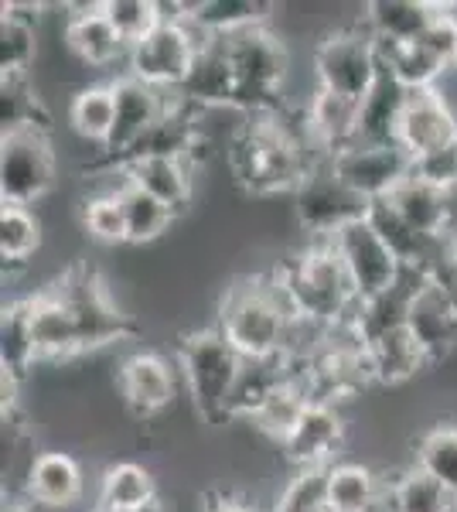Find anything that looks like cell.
I'll return each mask as SVG.
<instances>
[{
	"label": "cell",
	"instance_id": "4fadbf2b",
	"mask_svg": "<svg viewBox=\"0 0 457 512\" xmlns=\"http://www.w3.org/2000/svg\"><path fill=\"white\" fill-rule=\"evenodd\" d=\"M348 417L335 403H311L304 410L301 424L284 441L280 458L294 472H311V468H331L342 461V451L348 448Z\"/></svg>",
	"mask_w": 457,
	"mask_h": 512
},
{
	"label": "cell",
	"instance_id": "bcb514c9",
	"mask_svg": "<svg viewBox=\"0 0 457 512\" xmlns=\"http://www.w3.org/2000/svg\"><path fill=\"white\" fill-rule=\"evenodd\" d=\"M447 246H451L454 260H457V226H451V233H447Z\"/></svg>",
	"mask_w": 457,
	"mask_h": 512
},
{
	"label": "cell",
	"instance_id": "9a60e30c",
	"mask_svg": "<svg viewBox=\"0 0 457 512\" xmlns=\"http://www.w3.org/2000/svg\"><path fill=\"white\" fill-rule=\"evenodd\" d=\"M62 38H65V48H69L89 72H103V69H113V65L127 69L130 45L116 35V28L106 21L103 0H96V4H86V0H82V4H69V0H65Z\"/></svg>",
	"mask_w": 457,
	"mask_h": 512
},
{
	"label": "cell",
	"instance_id": "603a6c76",
	"mask_svg": "<svg viewBox=\"0 0 457 512\" xmlns=\"http://www.w3.org/2000/svg\"><path fill=\"white\" fill-rule=\"evenodd\" d=\"M365 362H369L372 386L382 390H400V386L413 383L423 369H430L427 355L406 328H393L386 335H376L365 342Z\"/></svg>",
	"mask_w": 457,
	"mask_h": 512
},
{
	"label": "cell",
	"instance_id": "d4e9b609",
	"mask_svg": "<svg viewBox=\"0 0 457 512\" xmlns=\"http://www.w3.org/2000/svg\"><path fill=\"white\" fill-rule=\"evenodd\" d=\"M161 502L157 492V478L147 465L130 458L110 461L99 475L96 509L106 512H144Z\"/></svg>",
	"mask_w": 457,
	"mask_h": 512
},
{
	"label": "cell",
	"instance_id": "4dcf8cb0",
	"mask_svg": "<svg viewBox=\"0 0 457 512\" xmlns=\"http://www.w3.org/2000/svg\"><path fill=\"white\" fill-rule=\"evenodd\" d=\"M116 198H120L123 219H127V246H134V250H147V246L161 243L178 222L168 205L147 195L144 188H137L127 175H123V185L116 188Z\"/></svg>",
	"mask_w": 457,
	"mask_h": 512
},
{
	"label": "cell",
	"instance_id": "c3c4849f",
	"mask_svg": "<svg viewBox=\"0 0 457 512\" xmlns=\"http://www.w3.org/2000/svg\"><path fill=\"white\" fill-rule=\"evenodd\" d=\"M93 512H106V509H93ZM144 512H171L164 502H157V506H151V509H144Z\"/></svg>",
	"mask_w": 457,
	"mask_h": 512
},
{
	"label": "cell",
	"instance_id": "ffe728a7",
	"mask_svg": "<svg viewBox=\"0 0 457 512\" xmlns=\"http://www.w3.org/2000/svg\"><path fill=\"white\" fill-rule=\"evenodd\" d=\"M178 96L185 99L191 110H226V106H232V99H236V76H232L222 38H202L198 59L191 65L185 86L178 89Z\"/></svg>",
	"mask_w": 457,
	"mask_h": 512
},
{
	"label": "cell",
	"instance_id": "f546056e",
	"mask_svg": "<svg viewBox=\"0 0 457 512\" xmlns=\"http://www.w3.org/2000/svg\"><path fill=\"white\" fill-rule=\"evenodd\" d=\"M386 512H457V495L447 492L437 478L403 465L386 478Z\"/></svg>",
	"mask_w": 457,
	"mask_h": 512
},
{
	"label": "cell",
	"instance_id": "7c38bea8",
	"mask_svg": "<svg viewBox=\"0 0 457 512\" xmlns=\"http://www.w3.org/2000/svg\"><path fill=\"white\" fill-rule=\"evenodd\" d=\"M331 168L355 195L372 205L389 198L400 181L413 175V158L400 144H362V140H355L352 147L331 158Z\"/></svg>",
	"mask_w": 457,
	"mask_h": 512
},
{
	"label": "cell",
	"instance_id": "ee69618b",
	"mask_svg": "<svg viewBox=\"0 0 457 512\" xmlns=\"http://www.w3.org/2000/svg\"><path fill=\"white\" fill-rule=\"evenodd\" d=\"M427 277H434V280H440V284L447 287V294H451V304H454V311H457V260H454L451 246H447L444 260H440Z\"/></svg>",
	"mask_w": 457,
	"mask_h": 512
},
{
	"label": "cell",
	"instance_id": "74e56055",
	"mask_svg": "<svg viewBox=\"0 0 457 512\" xmlns=\"http://www.w3.org/2000/svg\"><path fill=\"white\" fill-rule=\"evenodd\" d=\"M379 48H382V65L393 72V79L400 82L406 93L437 89L447 76V69L423 48V41H410V45H379Z\"/></svg>",
	"mask_w": 457,
	"mask_h": 512
},
{
	"label": "cell",
	"instance_id": "d6986e66",
	"mask_svg": "<svg viewBox=\"0 0 457 512\" xmlns=\"http://www.w3.org/2000/svg\"><path fill=\"white\" fill-rule=\"evenodd\" d=\"M123 175L164 202L174 216H185L191 198H195V178L198 164L188 158H164V154H147V158H134L123 164Z\"/></svg>",
	"mask_w": 457,
	"mask_h": 512
},
{
	"label": "cell",
	"instance_id": "1f68e13d",
	"mask_svg": "<svg viewBox=\"0 0 457 512\" xmlns=\"http://www.w3.org/2000/svg\"><path fill=\"white\" fill-rule=\"evenodd\" d=\"M116 123V99H113V82H86L69 96V127L72 134L86 144H96L99 151H106L113 137Z\"/></svg>",
	"mask_w": 457,
	"mask_h": 512
},
{
	"label": "cell",
	"instance_id": "6da1fadb",
	"mask_svg": "<svg viewBox=\"0 0 457 512\" xmlns=\"http://www.w3.org/2000/svg\"><path fill=\"white\" fill-rule=\"evenodd\" d=\"M226 158L232 185L253 198L294 195L314 164L328 161L314 151L304 117L290 110L249 117L229 144Z\"/></svg>",
	"mask_w": 457,
	"mask_h": 512
},
{
	"label": "cell",
	"instance_id": "5bb4252c",
	"mask_svg": "<svg viewBox=\"0 0 457 512\" xmlns=\"http://www.w3.org/2000/svg\"><path fill=\"white\" fill-rule=\"evenodd\" d=\"M406 332L427 355L430 369L444 366L457 355V311L447 287L434 277H423L410 297L406 311Z\"/></svg>",
	"mask_w": 457,
	"mask_h": 512
},
{
	"label": "cell",
	"instance_id": "e0dca14e",
	"mask_svg": "<svg viewBox=\"0 0 457 512\" xmlns=\"http://www.w3.org/2000/svg\"><path fill=\"white\" fill-rule=\"evenodd\" d=\"M396 144H400L413 161L427 158V154H437V151H447V147H457V113L451 110V103H447L437 89L410 93L400 130H396Z\"/></svg>",
	"mask_w": 457,
	"mask_h": 512
},
{
	"label": "cell",
	"instance_id": "30bf717a",
	"mask_svg": "<svg viewBox=\"0 0 457 512\" xmlns=\"http://www.w3.org/2000/svg\"><path fill=\"white\" fill-rule=\"evenodd\" d=\"M331 246L342 256L355 294H359V304L393 291L406 274L400 256L382 243V236L369 226V219L348 222L345 229H338V233L331 236Z\"/></svg>",
	"mask_w": 457,
	"mask_h": 512
},
{
	"label": "cell",
	"instance_id": "8992f818",
	"mask_svg": "<svg viewBox=\"0 0 457 512\" xmlns=\"http://www.w3.org/2000/svg\"><path fill=\"white\" fill-rule=\"evenodd\" d=\"M58 181V151L48 130L4 134L0 144V198L4 205H35L52 195Z\"/></svg>",
	"mask_w": 457,
	"mask_h": 512
},
{
	"label": "cell",
	"instance_id": "7a4b0ae2",
	"mask_svg": "<svg viewBox=\"0 0 457 512\" xmlns=\"http://www.w3.org/2000/svg\"><path fill=\"white\" fill-rule=\"evenodd\" d=\"M280 267H284L297 315L321 328L352 325L359 311V294L331 239H304L287 260H280Z\"/></svg>",
	"mask_w": 457,
	"mask_h": 512
},
{
	"label": "cell",
	"instance_id": "ac0fdd59",
	"mask_svg": "<svg viewBox=\"0 0 457 512\" xmlns=\"http://www.w3.org/2000/svg\"><path fill=\"white\" fill-rule=\"evenodd\" d=\"M21 492L45 512H65L86 492V472H82L79 458L72 451L45 448L31 461Z\"/></svg>",
	"mask_w": 457,
	"mask_h": 512
},
{
	"label": "cell",
	"instance_id": "83f0119b",
	"mask_svg": "<svg viewBox=\"0 0 457 512\" xmlns=\"http://www.w3.org/2000/svg\"><path fill=\"white\" fill-rule=\"evenodd\" d=\"M277 11H280V4H273V0H195L191 24H195L202 35L229 38V35H236V31L273 24L277 21Z\"/></svg>",
	"mask_w": 457,
	"mask_h": 512
},
{
	"label": "cell",
	"instance_id": "5b68a950",
	"mask_svg": "<svg viewBox=\"0 0 457 512\" xmlns=\"http://www.w3.org/2000/svg\"><path fill=\"white\" fill-rule=\"evenodd\" d=\"M311 62L324 93L355 99V103H362L369 96V89L376 86V79L382 76V48L365 31L362 21L335 28L314 41Z\"/></svg>",
	"mask_w": 457,
	"mask_h": 512
},
{
	"label": "cell",
	"instance_id": "d590c367",
	"mask_svg": "<svg viewBox=\"0 0 457 512\" xmlns=\"http://www.w3.org/2000/svg\"><path fill=\"white\" fill-rule=\"evenodd\" d=\"M0 369L28 379L38 369L35 359V332H31V304L18 297L4 308L0 318Z\"/></svg>",
	"mask_w": 457,
	"mask_h": 512
},
{
	"label": "cell",
	"instance_id": "f35d334b",
	"mask_svg": "<svg viewBox=\"0 0 457 512\" xmlns=\"http://www.w3.org/2000/svg\"><path fill=\"white\" fill-rule=\"evenodd\" d=\"M41 59V28L14 14L0 18V76H31Z\"/></svg>",
	"mask_w": 457,
	"mask_h": 512
},
{
	"label": "cell",
	"instance_id": "cb8c5ba5",
	"mask_svg": "<svg viewBox=\"0 0 457 512\" xmlns=\"http://www.w3.org/2000/svg\"><path fill=\"white\" fill-rule=\"evenodd\" d=\"M294 366V362H290ZM311 390H307V379H304V369L294 366V373L284 386H277L267 403H263L260 410H256L253 417L243 420V424L253 431L256 437H263L267 444H277V448H284V441L290 434H294V427L301 424L304 410L311 407Z\"/></svg>",
	"mask_w": 457,
	"mask_h": 512
},
{
	"label": "cell",
	"instance_id": "52a82bcc",
	"mask_svg": "<svg viewBox=\"0 0 457 512\" xmlns=\"http://www.w3.org/2000/svg\"><path fill=\"white\" fill-rule=\"evenodd\" d=\"M290 209L294 222L304 233V239H331L348 222H359L369 212V202L359 198L352 188L338 178V171L328 161H318L311 175L301 181L294 195H290Z\"/></svg>",
	"mask_w": 457,
	"mask_h": 512
},
{
	"label": "cell",
	"instance_id": "7bdbcfd3",
	"mask_svg": "<svg viewBox=\"0 0 457 512\" xmlns=\"http://www.w3.org/2000/svg\"><path fill=\"white\" fill-rule=\"evenodd\" d=\"M198 512H270V509H263L260 502L246 499L239 492H212L202 499V509Z\"/></svg>",
	"mask_w": 457,
	"mask_h": 512
},
{
	"label": "cell",
	"instance_id": "f1b7e54d",
	"mask_svg": "<svg viewBox=\"0 0 457 512\" xmlns=\"http://www.w3.org/2000/svg\"><path fill=\"white\" fill-rule=\"evenodd\" d=\"M294 366L284 359V355H270V359H243V369H239L236 390L229 396V424H243L256 414V410L267 403V396L284 386Z\"/></svg>",
	"mask_w": 457,
	"mask_h": 512
},
{
	"label": "cell",
	"instance_id": "7dc6e473",
	"mask_svg": "<svg viewBox=\"0 0 457 512\" xmlns=\"http://www.w3.org/2000/svg\"><path fill=\"white\" fill-rule=\"evenodd\" d=\"M273 512H328V506H311V509H273Z\"/></svg>",
	"mask_w": 457,
	"mask_h": 512
},
{
	"label": "cell",
	"instance_id": "b9f144b4",
	"mask_svg": "<svg viewBox=\"0 0 457 512\" xmlns=\"http://www.w3.org/2000/svg\"><path fill=\"white\" fill-rule=\"evenodd\" d=\"M413 175L437 185L440 192H451L457 185V147H447V151L427 154V158L413 161Z\"/></svg>",
	"mask_w": 457,
	"mask_h": 512
},
{
	"label": "cell",
	"instance_id": "8d00e7d4",
	"mask_svg": "<svg viewBox=\"0 0 457 512\" xmlns=\"http://www.w3.org/2000/svg\"><path fill=\"white\" fill-rule=\"evenodd\" d=\"M0 123L4 134L48 130L45 99L38 93L35 76H0Z\"/></svg>",
	"mask_w": 457,
	"mask_h": 512
},
{
	"label": "cell",
	"instance_id": "4316f807",
	"mask_svg": "<svg viewBox=\"0 0 457 512\" xmlns=\"http://www.w3.org/2000/svg\"><path fill=\"white\" fill-rule=\"evenodd\" d=\"M410 93L393 79V72L382 65V76L369 96L359 106V140L362 144H396V130H400L403 110Z\"/></svg>",
	"mask_w": 457,
	"mask_h": 512
},
{
	"label": "cell",
	"instance_id": "ba28073f",
	"mask_svg": "<svg viewBox=\"0 0 457 512\" xmlns=\"http://www.w3.org/2000/svg\"><path fill=\"white\" fill-rule=\"evenodd\" d=\"M202 31L195 24H174L161 21L147 38L130 45L127 55V76H134L147 86L161 89V93H178L185 86L191 65L202 48Z\"/></svg>",
	"mask_w": 457,
	"mask_h": 512
},
{
	"label": "cell",
	"instance_id": "44dd1931",
	"mask_svg": "<svg viewBox=\"0 0 457 512\" xmlns=\"http://www.w3.org/2000/svg\"><path fill=\"white\" fill-rule=\"evenodd\" d=\"M386 502V475L369 461H335L324 472V506L328 512H379Z\"/></svg>",
	"mask_w": 457,
	"mask_h": 512
},
{
	"label": "cell",
	"instance_id": "484cf974",
	"mask_svg": "<svg viewBox=\"0 0 457 512\" xmlns=\"http://www.w3.org/2000/svg\"><path fill=\"white\" fill-rule=\"evenodd\" d=\"M396 209L406 226L417 229L423 239H447L451 233V205H447V192H440L437 185L410 175L406 181L393 188V195L386 198Z\"/></svg>",
	"mask_w": 457,
	"mask_h": 512
},
{
	"label": "cell",
	"instance_id": "836d02e7",
	"mask_svg": "<svg viewBox=\"0 0 457 512\" xmlns=\"http://www.w3.org/2000/svg\"><path fill=\"white\" fill-rule=\"evenodd\" d=\"M410 461L437 478L447 492L457 495V424L454 420H437V424L423 427L410 444Z\"/></svg>",
	"mask_w": 457,
	"mask_h": 512
},
{
	"label": "cell",
	"instance_id": "9c48e42d",
	"mask_svg": "<svg viewBox=\"0 0 457 512\" xmlns=\"http://www.w3.org/2000/svg\"><path fill=\"white\" fill-rule=\"evenodd\" d=\"M178 366L161 352L151 349H137L127 352L116 362L113 386H116V400L127 410L130 417L140 424H154L161 414L174 410L178 403Z\"/></svg>",
	"mask_w": 457,
	"mask_h": 512
},
{
	"label": "cell",
	"instance_id": "f6af8a7d",
	"mask_svg": "<svg viewBox=\"0 0 457 512\" xmlns=\"http://www.w3.org/2000/svg\"><path fill=\"white\" fill-rule=\"evenodd\" d=\"M0 512H45V509L35 506L24 492H18V495H4V506H0Z\"/></svg>",
	"mask_w": 457,
	"mask_h": 512
},
{
	"label": "cell",
	"instance_id": "277c9868",
	"mask_svg": "<svg viewBox=\"0 0 457 512\" xmlns=\"http://www.w3.org/2000/svg\"><path fill=\"white\" fill-rule=\"evenodd\" d=\"M174 366L188 390L191 410L205 424H229V396L236 390L243 355L226 342L215 325L188 328L174 345Z\"/></svg>",
	"mask_w": 457,
	"mask_h": 512
},
{
	"label": "cell",
	"instance_id": "60d3db41",
	"mask_svg": "<svg viewBox=\"0 0 457 512\" xmlns=\"http://www.w3.org/2000/svg\"><path fill=\"white\" fill-rule=\"evenodd\" d=\"M454 11H457L454 4H440L434 24H430L427 35L420 38L423 48H427L447 72L457 69V14Z\"/></svg>",
	"mask_w": 457,
	"mask_h": 512
},
{
	"label": "cell",
	"instance_id": "d6a6232c",
	"mask_svg": "<svg viewBox=\"0 0 457 512\" xmlns=\"http://www.w3.org/2000/svg\"><path fill=\"white\" fill-rule=\"evenodd\" d=\"M120 185H123V168L113 185H93L79 205V233L93 239L96 246H110V250L127 246V219H123V205L116 198V188Z\"/></svg>",
	"mask_w": 457,
	"mask_h": 512
},
{
	"label": "cell",
	"instance_id": "2e32d148",
	"mask_svg": "<svg viewBox=\"0 0 457 512\" xmlns=\"http://www.w3.org/2000/svg\"><path fill=\"white\" fill-rule=\"evenodd\" d=\"M31 304V332H35V359L38 369L72 366V362L86 359V342L72 318V311L62 304L52 287L28 294Z\"/></svg>",
	"mask_w": 457,
	"mask_h": 512
},
{
	"label": "cell",
	"instance_id": "3957f363",
	"mask_svg": "<svg viewBox=\"0 0 457 512\" xmlns=\"http://www.w3.org/2000/svg\"><path fill=\"white\" fill-rule=\"evenodd\" d=\"M236 76V106L246 117H260V113H277L284 106V89L294 69V55H290V41L280 35L273 24L263 28H246L236 35L222 38Z\"/></svg>",
	"mask_w": 457,
	"mask_h": 512
},
{
	"label": "cell",
	"instance_id": "8fae6325",
	"mask_svg": "<svg viewBox=\"0 0 457 512\" xmlns=\"http://www.w3.org/2000/svg\"><path fill=\"white\" fill-rule=\"evenodd\" d=\"M113 99H116V123H113V137L106 144L103 158L110 161V168H120L123 161L140 147L151 130L168 117L174 93H161V89L147 86L127 72L113 76Z\"/></svg>",
	"mask_w": 457,
	"mask_h": 512
},
{
	"label": "cell",
	"instance_id": "7402d4cb",
	"mask_svg": "<svg viewBox=\"0 0 457 512\" xmlns=\"http://www.w3.org/2000/svg\"><path fill=\"white\" fill-rule=\"evenodd\" d=\"M437 11V0H372L362 7V24L379 45H410L427 35Z\"/></svg>",
	"mask_w": 457,
	"mask_h": 512
},
{
	"label": "cell",
	"instance_id": "ab89813d",
	"mask_svg": "<svg viewBox=\"0 0 457 512\" xmlns=\"http://www.w3.org/2000/svg\"><path fill=\"white\" fill-rule=\"evenodd\" d=\"M103 14L127 45H137L161 24L157 0H103Z\"/></svg>",
	"mask_w": 457,
	"mask_h": 512
},
{
	"label": "cell",
	"instance_id": "e575fe53",
	"mask_svg": "<svg viewBox=\"0 0 457 512\" xmlns=\"http://www.w3.org/2000/svg\"><path fill=\"white\" fill-rule=\"evenodd\" d=\"M45 246V222L38 209L28 205H4L0 209V256H4V270H21L31 263V256Z\"/></svg>",
	"mask_w": 457,
	"mask_h": 512
}]
</instances>
